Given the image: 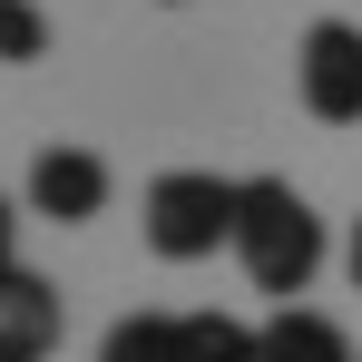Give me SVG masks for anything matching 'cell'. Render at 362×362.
<instances>
[{"instance_id":"cell-12","label":"cell","mask_w":362,"mask_h":362,"mask_svg":"<svg viewBox=\"0 0 362 362\" xmlns=\"http://www.w3.org/2000/svg\"><path fill=\"white\" fill-rule=\"evenodd\" d=\"M167 10H186V0H167Z\"/></svg>"},{"instance_id":"cell-10","label":"cell","mask_w":362,"mask_h":362,"mask_svg":"<svg viewBox=\"0 0 362 362\" xmlns=\"http://www.w3.org/2000/svg\"><path fill=\"white\" fill-rule=\"evenodd\" d=\"M0 274H20V216H10V196H0Z\"/></svg>"},{"instance_id":"cell-6","label":"cell","mask_w":362,"mask_h":362,"mask_svg":"<svg viewBox=\"0 0 362 362\" xmlns=\"http://www.w3.org/2000/svg\"><path fill=\"white\" fill-rule=\"evenodd\" d=\"M264 362H362L353 333L333 323V313H313V303H284L274 323H264Z\"/></svg>"},{"instance_id":"cell-8","label":"cell","mask_w":362,"mask_h":362,"mask_svg":"<svg viewBox=\"0 0 362 362\" xmlns=\"http://www.w3.org/2000/svg\"><path fill=\"white\" fill-rule=\"evenodd\" d=\"M186 362H264V333H245L226 313H186Z\"/></svg>"},{"instance_id":"cell-2","label":"cell","mask_w":362,"mask_h":362,"mask_svg":"<svg viewBox=\"0 0 362 362\" xmlns=\"http://www.w3.org/2000/svg\"><path fill=\"white\" fill-rule=\"evenodd\" d=\"M235 196L245 177H216V167H167V177L147 186V245L167 255V264H206L216 245H235Z\"/></svg>"},{"instance_id":"cell-5","label":"cell","mask_w":362,"mask_h":362,"mask_svg":"<svg viewBox=\"0 0 362 362\" xmlns=\"http://www.w3.org/2000/svg\"><path fill=\"white\" fill-rule=\"evenodd\" d=\"M59 353V294L40 274H0V362H49Z\"/></svg>"},{"instance_id":"cell-11","label":"cell","mask_w":362,"mask_h":362,"mask_svg":"<svg viewBox=\"0 0 362 362\" xmlns=\"http://www.w3.org/2000/svg\"><path fill=\"white\" fill-rule=\"evenodd\" d=\"M343 274H353V294H362V226H353V245H343Z\"/></svg>"},{"instance_id":"cell-4","label":"cell","mask_w":362,"mask_h":362,"mask_svg":"<svg viewBox=\"0 0 362 362\" xmlns=\"http://www.w3.org/2000/svg\"><path fill=\"white\" fill-rule=\"evenodd\" d=\"M108 157L98 147H40L30 157V216H49V226H98L108 216Z\"/></svg>"},{"instance_id":"cell-9","label":"cell","mask_w":362,"mask_h":362,"mask_svg":"<svg viewBox=\"0 0 362 362\" xmlns=\"http://www.w3.org/2000/svg\"><path fill=\"white\" fill-rule=\"evenodd\" d=\"M49 59V10L40 0H0V69H40Z\"/></svg>"},{"instance_id":"cell-3","label":"cell","mask_w":362,"mask_h":362,"mask_svg":"<svg viewBox=\"0 0 362 362\" xmlns=\"http://www.w3.org/2000/svg\"><path fill=\"white\" fill-rule=\"evenodd\" d=\"M294 88H303V118L362 127V30H353V20H313V30H303Z\"/></svg>"},{"instance_id":"cell-7","label":"cell","mask_w":362,"mask_h":362,"mask_svg":"<svg viewBox=\"0 0 362 362\" xmlns=\"http://www.w3.org/2000/svg\"><path fill=\"white\" fill-rule=\"evenodd\" d=\"M98 362H186V313H127V323H108Z\"/></svg>"},{"instance_id":"cell-1","label":"cell","mask_w":362,"mask_h":362,"mask_svg":"<svg viewBox=\"0 0 362 362\" xmlns=\"http://www.w3.org/2000/svg\"><path fill=\"white\" fill-rule=\"evenodd\" d=\"M226 255L245 264L255 294L294 303L303 284L323 274V216H313L284 177H245V196H235V245H226Z\"/></svg>"}]
</instances>
